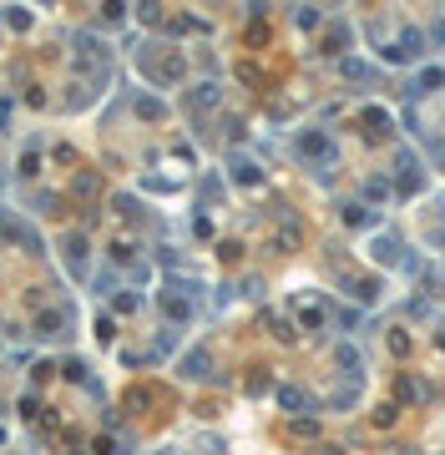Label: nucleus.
I'll list each match as a JSON object with an SVG mask.
<instances>
[{"label":"nucleus","mask_w":445,"mask_h":455,"mask_svg":"<svg viewBox=\"0 0 445 455\" xmlns=\"http://www.w3.org/2000/svg\"><path fill=\"white\" fill-rule=\"evenodd\" d=\"M384 56H389V61H420V56H425V36L410 26V31H400V41L389 46Z\"/></svg>","instance_id":"nucleus-1"},{"label":"nucleus","mask_w":445,"mask_h":455,"mask_svg":"<svg viewBox=\"0 0 445 455\" xmlns=\"http://www.w3.org/2000/svg\"><path fill=\"white\" fill-rule=\"evenodd\" d=\"M61 248H66V268H71L76 278H86V238H81V233H71Z\"/></svg>","instance_id":"nucleus-2"},{"label":"nucleus","mask_w":445,"mask_h":455,"mask_svg":"<svg viewBox=\"0 0 445 455\" xmlns=\"http://www.w3.org/2000/svg\"><path fill=\"white\" fill-rule=\"evenodd\" d=\"M299 152H304V157H334V147H329L324 132H304V137H299Z\"/></svg>","instance_id":"nucleus-3"},{"label":"nucleus","mask_w":445,"mask_h":455,"mask_svg":"<svg viewBox=\"0 0 445 455\" xmlns=\"http://www.w3.org/2000/svg\"><path fill=\"white\" fill-rule=\"evenodd\" d=\"M334 364H339L344 374H359V349L354 344H334Z\"/></svg>","instance_id":"nucleus-4"},{"label":"nucleus","mask_w":445,"mask_h":455,"mask_svg":"<svg viewBox=\"0 0 445 455\" xmlns=\"http://www.w3.org/2000/svg\"><path fill=\"white\" fill-rule=\"evenodd\" d=\"M208 369H213V364H208V354H203V349H193V354L183 359V374H188V379H208Z\"/></svg>","instance_id":"nucleus-5"},{"label":"nucleus","mask_w":445,"mask_h":455,"mask_svg":"<svg viewBox=\"0 0 445 455\" xmlns=\"http://www.w3.org/2000/svg\"><path fill=\"white\" fill-rule=\"evenodd\" d=\"M374 258H379V263H400V243L389 238V233H384V238H374Z\"/></svg>","instance_id":"nucleus-6"},{"label":"nucleus","mask_w":445,"mask_h":455,"mask_svg":"<svg viewBox=\"0 0 445 455\" xmlns=\"http://www.w3.org/2000/svg\"><path fill=\"white\" fill-rule=\"evenodd\" d=\"M61 319H66L61 309H51V314H41V319H36V334H41V339H51V334H56V324H61Z\"/></svg>","instance_id":"nucleus-7"},{"label":"nucleus","mask_w":445,"mask_h":455,"mask_svg":"<svg viewBox=\"0 0 445 455\" xmlns=\"http://www.w3.org/2000/svg\"><path fill=\"white\" fill-rule=\"evenodd\" d=\"M278 405H284V410H299V405H309V394H304V389H289V384H284V389H278Z\"/></svg>","instance_id":"nucleus-8"},{"label":"nucleus","mask_w":445,"mask_h":455,"mask_svg":"<svg viewBox=\"0 0 445 455\" xmlns=\"http://www.w3.org/2000/svg\"><path fill=\"white\" fill-rule=\"evenodd\" d=\"M233 178H238V183H258V167H253L248 157H233Z\"/></svg>","instance_id":"nucleus-9"},{"label":"nucleus","mask_w":445,"mask_h":455,"mask_svg":"<svg viewBox=\"0 0 445 455\" xmlns=\"http://www.w3.org/2000/svg\"><path fill=\"white\" fill-rule=\"evenodd\" d=\"M162 309L173 314V319H188L193 309H188V299H178V294H162Z\"/></svg>","instance_id":"nucleus-10"},{"label":"nucleus","mask_w":445,"mask_h":455,"mask_svg":"<svg viewBox=\"0 0 445 455\" xmlns=\"http://www.w3.org/2000/svg\"><path fill=\"white\" fill-rule=\"evenodd\" d=\"M440 81H445V76H440V71H435V66H430V71H420V81H415V91H420V96H425V91H435V86H440Z\"/></svg>","instance_id":"nucleus-11"},{"label":"nucleus","mask_w":445,"mask_h":455,"mask_svg":"<svg viewBox=\"0 0 445 455\" xmlns=\"http://www.w3.org/2000/svg\"><path fill=\"white\" fill-rule=\"evenodd\" d=\"M218 101V86H198L193 96H188V106H213Z\"/></svg>","instance_id":"nucleus-12"},{"label":"nucleus","mask_w":445,"mask_h":455,"mask_svg":"<svg viewBox=\"0 0 445 455\" xmlns=\"http://www.w3.org/2000/svg\"><path fill=\"white\" fill-rule=\"evenodd\" d=\"M349 294H359V299H374V294H379V283H374V278H359V283H349Z\"/></svg>","instance_id":"nucleus-13"},{"label":"nucleus","mask_w":445,"mask_h":455,"mask_svg":"<svg viewBox=\"0 0 445 455\" xmlns=\"http://www.w3.org/2000/svg\"><path fill=\"white\" fill-rule=\"evenodd\" d=\"M137 106H142V117H162V111H167V106H162V101H147V96H142V101H137Z\"/></svg>","instance_id":"nucleus-14"}]
</instances>
